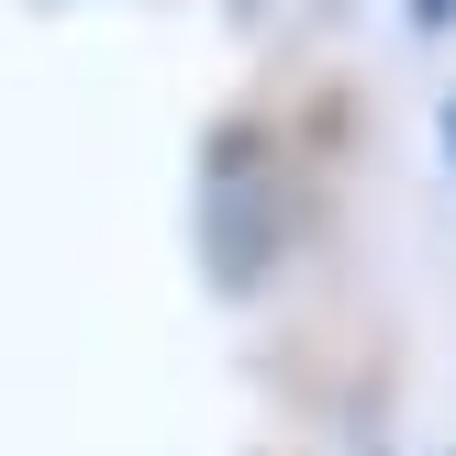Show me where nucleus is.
Listing matches in <instances>:
<instances>
[{"mask_svg":"<svg viewBox=\"0 0 456 456\" xmlns=\"http://www.w3.org/2000/svg\"><path fill=\"white\" fill-rule=\"evenodd\" d=\"M456 22V0H412V34H445Z\"/></svg>","mask_w":456,"mask_h":456,"instance_id":"nucleus-1","label":"nucleus"},{"mask_svg":"<svg viewBox=\"0 0 456 456\" xmlns=\"http://www.w3.org/2000/svg\"><path fill=\"white\" fill-rule=\"evenodd\" d=\"M445 156H456V101H445Z\"/></svg>","mask_w":456,"mask_h":456,"instance_id":"nucleus-2","label":"nucleus"}]
</instances>
